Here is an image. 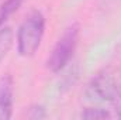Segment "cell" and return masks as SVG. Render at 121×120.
I'll return each mask as SVG.
<instances>
[{"instance_id": "cell-3", "label": "cell", "mask_w": 121, "mask_h": 120, "mask_svg": "<svg viewBox=\"0 0 121 120\" xmlns=\"http://www.w3.org/2000/svg\"><path fill=\"white\" fill-rule=\"evenodd\" d=\"M79 40V26L73 23L63 31L62 37L55 44L49 58L47 61V68L52 72H59L66 66V64L73 57Z\"/></svg>"}, {"instance_id": "cell-5", "label": "cell", "mask_w": 121, "mask_h": 120, "mask_svg": "<svg viewBox=\"0 0 121 120\" xmlns=\"http://www.w3.org/2000/svg\"><path fill=\"white\" fill-rule=\"evenodd\" d=\"M24 0H6L0 7V27L4 26V23L20 9L21 3Z\"/></svg>"}, {"instance_id": "cell-2", "label": "cell", "mask_w": 121, "mask_h": 120, "mask_svg": "<svg viewBox=\"0 0 121 120\" xmlns=\"http://www.w3.org/2000/svg\"><path fill=\"white\" fill-rule=\"evenodd\" d=\"M45 31V17L41 11H32L20 24L17 31V51L21 57H32L41 45Z\"/></svg>"}, {"instance_id": "cell-6", "label": "cell", "mask_w": 121, "mask_h": 120, "mask_svg": "<svg viewBox=\"0 0 121 120\" xmlns=\"http://www.w3.org/2000/svg\"><path fill=\"white\" fill-rule=\"evenodd\" d=\"M13 30L10 27H0V62L7 55L13 45Z\"/></svg>"}, {"instance_id": "cell-4", "label": "cell", "mask_w": 121, "mask_h": 120, "mask_svg": "<svg viewBox=\"0 0 121 120\" xmlns=\"http://www.w3.org/2000/svg\"><path fill=\"white\" fill-rule=\"evenodd\" d=\"M13 78L7 74L0 78V120H9L13 115Z\"/></svg>"}, {"instance_id": "cell-7", "label": "cell", "mask_w": 121, "mask_h": 120, "mask_svg": "<svg viewBox=\"0 0 121 120\" xmlns=\"http://www.w3.org/2000/svg\"><path fill=\"white\" fill-rule=\"evenodd\" d=\"M80 116H82L83 119H108L111 115H110V112L106 110V109L87 107V109H85V110L80 113Z\"/></svg>"}, {"instance_id": "cell-1", "label": "cell", "mask_w": 121, "mask_h": 120, "mask_svg": "<svg viewBox=\"0 0 121 120\" xmlns=\"http://www.w3.org/2000/svg\"><path fill=\"white\" fill-rule=\"evenodd\" d=\"M86 96L113 105L116 115L121 119V69H104L87 85Z\"/></svg>"}, {"instance_id": "cell-8", "label": "cell", "mask_w": 121, "mask_h": 120, "mask_svg": "<svg viewBox=\"0 0 121 120\" xmlns=\"http://www.w3.org/2000/svg\"><path fill=\"white\" fill-rule=\"evenodd\" d=\"M45 116H47V113H45V109L42 106H32L30 109V113H28L30 119H44Z\"/></svg>"}]
</instances>
